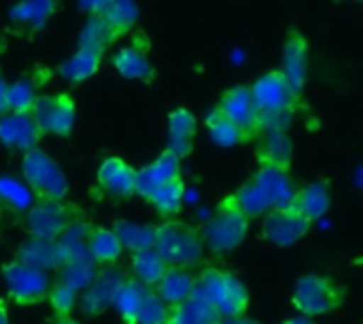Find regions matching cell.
Masks as SVG:
<instances>
[{"label": "cell", "mask_w": 363, "mask_h": 324, "mask_svg": "<svg viewBox=\"0 0 363 324\" xmlns=\"http://www.w3.org/2000/svg\"><path fill=\"white\" fill-rule=\"evenodd\" d=\"M79 206L66 199H34L23 214V229L32 240L55 242L64 231L81 219Z\"/></svg>", "instance_id": "obj_8"}, {"label": "cell", "mask_w": 363, "mask_h": 324, "mask_svg": "<svg viewBox=\"0 0 363 324\" xmlns=\"http://www.w3.org/2000/svg\"><path fill=\"white\" fill-rule=\"evenodd\" d=\"M106 2H108V0H81V6H83L89 15H98V13L104 8Z\"/></svg>", "instance_id": "obj_41"}, {"label": "cell", "mask_w": 363, "mask_h": 324, "mask_svg": "<svg viewBox=\"0 0 363 324\" xmlns=\"http://www.w3.org/2000/svg\"><path fill=\"white\" fill-rule=\"evenodd\" d=\"M166 324H223V318L208 301H204L198 293H191L185 301L168 306Z\"/></svg>", "instance_id": "obj_23"}, {"label": "cell", "mask_w": 363, "mask_h": 324, "mask_svg": "<svg viewBox=\"0 0 363 324\" xmlns=\"http://www.w3.org/2000/svg\"><path fill=\"white\" fill-rule=\"evenodd\" d=\"M281 72L294 87L298 96H302L308 74V38L302 30L289 28L283 47V66Z\"/></svg>", "instance_id": "obj_16"}, {"label": "cell", "mask_w": 363, "mask_h": 324, "mask_svg": "<svg viewBox=\"0 0 363 324\" xmlns=\"http://www.w3.org/2000/svg\"><path fill=\"white\" fill-rule=\"evenodd\" d=\"M296 191L289 172L259 166L253 176L232 193L238 210L251 221L268 214L274 208H285Z\"/></svg>", "instance_id": "obj_1"}, {"label": "cell", "mask_w": 363, "mask_h": 324, "mask_svg": "<svg viewBox=\"0 0 363 324\" xmlns=\"http://www.w3.org/2000/svg\"><path fill=\"white\" fill-rule=\"evenodd\" d=\"M9 112H11V108H9V83L0 72V119Z\"/></svg>", "instance_id": "obj_40"}, {"label": "cell", "mask_w": 363, "mask_h": 324, "mask_svg": "<svg viewBox=\"0 0 363 324\" xmlns=\"http://www.w3.org/2000/svg\"><path fill=\"white\" fill-rule=\"evenodd\" d=\"M204 301H208L221 318L242 316L249 310V291L240 278L221 267H204L196 274V289Z\"/></svg>", "instance_id": "obj_4"}, {"label": "cell", "mask_w": 363, "mask_h": 324, "mask_svg": "<svg viewBox=\"0 0 363 324\" xmlns=\"http://www.w3.org/2000/svg\"><path fill=\"white\" fill-rule=\"evenodd\" d=\"M45 301H49L55 316H72V312L79 303V297L72 289H68L66 284L55 280V282H51Z\"/></svg>", "instance_id": "obj_38"}, {"label": "cell", "mask_w": 363, "mask_h": 324, "mask_svg": "<svg viewBox=\"0 0 363 324\" xmlns=\"http://www.w3.org/2000/svg\"><path fill=\"white\" fill-rule=\"evenodd\" d=\"M100 64H102L100 53H94V51H87V49H77L68 59H64L60 64L57 72L70 85H81L100 70Z\"/></svg>", "instance_id": "obj_28"}, {"label": "cell", "mask_w": 363, "mask_h": 324, "mask_svg": "<svg viewBox=\"0 0 363 324\" xmlns=\"http://www.w3.org/2000/svg\"><path fill=\"white\" fill-rule=\"evenodd\" d=\"M194 289H196V274H194V270L170 267V265H168L166 274L162 276V280L153 287V291L157 293V297L166 306H177V303L185 301L187 297H191Z\"/></svg>", "instance_id": "obj_25"}, {"label": "cell", "mask_w": 363, "mask_h": 324, "mask_svg": "<svg viewBox=\"0 0 363 324\" xmlns=\"http://www.w3.org/2000/svg\"><path fill=\"white\" fill-rule=\"evenodd\" d=\"M128 276L111 265V267H98V274L94 278V282L85 289L83 297L79 299L81 303V310L87 314V316H100L102 312L108 310V306H113V299L121 287V282L125 280Z\"/></svg>", "instance_id": "obj_13"}, {"label": "cell", "mask_w": 363, "mask_h": 324, "mask_svg": "<svg viewBox=\"0 0 363 324\" xmlns=\"http://www.w3.org/2000/svg\"><path fill=\"white\" fill-rule=\"evenodd\" d=\"M45 81L40 76H19L9 83V108L11 112H30L36 98L40 96L38 87Z\"/></svg>", "instance_id": "obj_34"}, {"label": "cell", "mask_w": 363, "mask_h": 324, "mask_svg": "<svg viewBox=\"0 0 363 324\" xmlns=\"http://www.w3.org/2000/svg\"><path fill=\"white\" fill-rule=\"evenodd\" d=\"M311 227L313 225L306 219H302L298 212L285 206L264 214L262 236L274 246H294L311 231Z\"/></svg>", "instance_id": "obj_11"}, {"label": "cell", "mask_w": 363, "mask_h": 324, "mask_svg": "<svg viewBox=\"0 0 363 324\" xmlns=\"http://www.w3.org/2000/svg\"><path fill=\"white\" fill-rule=\"evenodd\" d=\"M283 324H319V323H315V318H306V316H294V318L285 320Z\"/></svg>", "instance_id": "obj_44"}, {"label": "cell", "mask_w": 363, "mask_h": 324, "mask_svg": "<svg viewBox=\"0 0 363 324\" xmlns=\"http://www.w3.org/2000/svg\"><path fill=\"white\" fill-rule=\"evenodd\" d=\"M179 176H181V159L172 151L164 149L151 163L136 170V195L149 202L160 187H164L166 183Z\"/></svg>", "instance_id": "obj_15"}, {"label": "cell", "mask_w": 363, "mask_h": 324, "mask_svg": "<svg viewBox=\"0 0 363 324\" xmlns=\"http://www.w3.org/2000/svg\"><path fill=\"white\" fill-rule=\"evenodd\" d=\"M57 11V0H21L17 2L11 13V25L17 28L19 32H38L45 28V23L51 19V15Z\"/></svg>", "instance_id": "obj_22"}, {"label": "cell", "mask_w": 363, "mask_h": 324, "mask_svg": "<svg viewBox=\"0 0 363 324\" xmlns=\"http://www.w3.org/2000/svg\"><path fill=\"white\" fill-rule=\"evenodd\" d=\"M330 206H332V185L330 180H323V178L296 189L287 204V208L298 212L311 225L321 221L328 214Z\"/></svg>", "instance_id": "obj_17"}, {"label": "cell", "mask_w": 363, "mask_h": 324, "mask_svg": "<svg viewBox=\"0 0 363 324\" xmlns=\"http://www.w3.org/2000/svg\"><path fill=\"white\" fill-rule=\"evenodd\" d=\"M249 233V219L238 210L232 195H225L215 206L213 216L200 229L204 246H208L217 255H225L236 250Z\"/></svg>", "instance_id": "obj_6"}, {"label": "cell", "mask_w": 363, "mask_h": 324, "mask_svg": "<svg viewBox=\"0 0 363 324\" xmlns=\"http://www.w3.org/2000/svg\"><path fill=\"white\" fill-rule=\"evenodd\" d=\"M204 125L208 129L211 140L221 146V149H232V146H240V144H249L251 140H255L253 134H249L245 127H240L236 121H232L219 106H213L206 117H204Z\"/></svg>", "instance_id": "obj_21"}, {"label": "cell", "mask_w": 363, "mask_h": 324, "mask_svg": "<svg viewBox=\"0 0 363 324\" xmlns=\"http://www.w3.org/2000/svg\"><path fill=\"white\" fill-rule=\"evenodd\" d=\"M87 253L98 267H111L119 263L123 255V246L113 229L98 225V227H89L87 231Z\"/></svg>", "instance_id": "obj_24"}, {"label": "cell", "mask_w": 363, "mask_h": 324, "mask_svg": "<svg viewBox=\"0 0 363 324\" xmlns=\"http://www.w3.org/2000/svg\"><path fill=\"white\" fill-rule=\"evenodd\" d=\"M4 51H6V40H4V38H0V55H2Z\"/></svg>", "instance_id": "obj_46"}, {"label": "cell", "mask_w": 363, "mask_h": 324, "mask_svg": "<svg viewBox=\"0 0 363 324\" xmlns=\"http://www.w3.org/2000/svg\"><path fill=\"white\" fill-rule=\"evenodd\" d=\"M0 324H11V320H9V303H6V299H0Z\"/></svg>", "instance_id": "obj_43"}, {"label": "cell", "mask_w": 363, "mask_h": 324, "mask_svg": "<svg viewBox=\"0 0 363 324\" xmlns=\"http://www.w3.org/2000/svg\"><path fill=\"white\" fill-rule=\"evenodd\" d=\"M183 199H185V180H183V176H179V178L166 183L164 187H160L151 195L149 204L155 208V212L164 221H168V219H177V214L183 208Z\"/></svg>", "instance_id": "obj_32"}, {"label": "cell", "mask_w": 363, "mask_h": 324, "mask_svg": "<svg viewBox=\"0 0 363 324\" xmlns=\"http://www.w3.org/2000/svg\"><path fill=\"white\" fill-rule=\"evenodd\" d=\"M32 202L34 195L21 180L13 176H0V208L15 214H26Z\"/></svg>", "instance_id": "obj_36"}, {"label": "cell", "mask_w": 363, "mask_h": 324, "mask_svg": "<svg viewBox=\"0 0 363 324\" xmlns=\"http://www.w3.org/2000/svg\"><path fill=\"white\" fill-rule=\"evenodd\" d=\"M223 324H262V323H257L255 318H249L247 314H242V316H234V318H223Z\"/></svg>", "instance_id": "obj_42"}, {"label": "cell", "mask_w": 363, "mask_h": 324, "mask_svg": "<svg viewBox=\"0 0 363 324\" xmlns=\"http://www.w3.org/2000/svg\"><path fill=\"white\" fill-rule=\"evenodd\" d=\"M113 66H115V70H117L119 76L130 79V81L151 83V81H155V76H157V72H155L153 64L149 62L147 53L140 51V49L134 47V45L119 49V51L113 55Z\"/></svg>", "instance_id": "obj_26"}, {"label": "cell", "mask_w": 363, "mask_h": 324, "mask_svg": "<svg viewBox=\"0 0 363 324\" xmlns=\"http://www.w3.org/2000/svg\"><path fill=\"white\" fill-rule=\"evenodd\" d=\"M347 301V291L334 278L325 274H308L296 282L291 306L300 316L319 318L342 308Z\"/></svg>", "instance_id": "obj_5"}, {"label": "cell", "mask_w": 363, "mask_h": 324, "mask_svg": "<svg viewBox=\"0 0 363 324\" xmlns=\"http://www.w3.org/2000/svg\"><path fill=\"white\" fill-rule=\"evenodd\" d=\"M166 318H168V306L157 297L153 289H149L140 303L136 324H166Z\"/></svg>", "instance_id": "obj_39"}, {"label": "cell", "mask_w": 363, "mask_h": 324, "mask_svg": "<svg viewBox=\"0 0 363 324\" xmlns=\"http://www.w3.org/2000/svg\"><path fill=\"white\" fill-rule=\"evenodd\" d=\"M98 17L108 25V30L119 40L125 36L138 21V4L134 0H108Z\"/></svg>", "instance_id": "obj_29"}, {"label": "cell", "mask_w": 363, "mask_h": 324, "mask_svg": "<svg viewBox=\"0 0 363 324\" xmlns=\"http://www.w3.org/2000/svg\"><path fill=\"white\" fill-rule=\"evenodd\" d=\"M15 259L30 265V267H34V270H40V272L62 267V257H60L57 244L55 242H45V240H32L30 238L28 242H23L17 248Z\"/></svg>", "instance_id": "obj_27"}, {"label": "cell", "mask_w": 363, "mask_h": 324, "mask_svg": "<svg viewBox=\"0 0 363 324\" xmlns=\"http://www.w3.org/2000/svg\"><path fill=\"white\" fill-rule=\"evenodd\" d=\"M21 176L34 199H66L68 195L64 170L40 146L21 155Z\"/></svg>", "instance_id": "obj_7"}, {"label": "cell", "mask_w": 363, "mask_h": 324, "mask_svg": "<svg viewBox=\"0 0 363 324\" xmlns=\"http://www.w3.org/2000/svg\"><path fill=\"white\" fill-rule=\"evenodd\" d=\"M130 267H132L134 278L140 284L153 289L166 274L168 263L160 257V253L155 248H145L138 253H130Z\"/></svg>", "instance_id": "obj_30"}, {"label": "cell", "mask_w": 363, "mask_h": 324, "mask_svg": "<svg viewBox=\"0 0 363 324\" xmlns=\"http://www.w3.org/2000/svg\"><path fill=\"white\" fill-rule=\"evenodd\" d=\"M257 138L259 142L255 149V157L259 166L289 172L294 161V142L287 132H262Z\"/></svg>", "instance_id": "obj_20"}, {"label": "cell", "mask_w": 363, "mask_h": 324, "mask_svg": "<svg viewBox=\"0 0 363 324\" xmlns=\"http://www.w3.org/2000/svg\"><path fill=\"white\" fill-rule=\"evenodd\" d=\"M43 134L32 112H9L0 119V144L13 153H28L38 149Z\"/></svg>", "instance_id": "obj_12"}, {"label": "cell", "mask_w": 363, "mask_h": 324, "mask_svg": "<svg viewBox=\"0 0 363 324\" xmlns=\"http://www.w3.org/2000/svg\"><path fill=\"white\" fill-rule=\"evenodd\" d=\"M96 274H98V265L91 259L70 261L57 270V282H62L68 289H72L74 293H79V291H85L94 282Z\"/></svg>", "instance_id": "obj_37"}, {"label": "cell", "mask_w": 363, "mask_h": 324, "mask_svg": "<svg viewBox=\"0 0 363 324\" xmlns=\"http://www.w3.org/2000/svg\"><path fill=\"white\" fill-rule=\"evenodd\" d=\"M117 38L115 34L108 30V25L98 17V15H89L81 28V34H79V49H87V51H94V53H100L104 55L106 49L111 45H115Z\"/></svg>", "instance_id": "obj_33"}, {"label": "cell", "mask_w": 363, "mask_h": 324, "mask_svg": "<svg viewBox=\"0 0 363 324\" xmlns=\"http://www.w3.org/2000/svg\"><path fill=\"white\" fill-rule=\"evenodd\" d=\"M0 278L6 289L9 301H13L15 306H23V308L43 303L51 287V278L47 272L34 270L17 259L0 267Z\"/></svg>", "instance_id": "obj_9"}, {"label": "cell", "mask_w": 363, "mask_h": 324, "mask_svg": "<svg viewBox=\"0 0 363 324\" xmlns=\"http://www.w3.org/2000/svg\"><path fill=\"white\" fill-rule=\"evenodd\" d=\"M153 248L170 267L194 270L204 259V242L200 229L179 219H168L155 225Z\"/></svg>", "instance_id": "obj_3"}, {"label": "cell", "mask_w": 363, "mask_h": 324, "mask_svg": "<svg viewBox=\"0 0 363 324\" xmlns=\"http://www.w3.org/2000/svg\"><path fill=\"white\" fill-rule=\"evenodd\" d=\"M30 112H32L43 136L68 138L74 129L77 104L68 91L40 93Z\"/></svg>", "instance_id": "obj_10"}, {"label": "cell", "mask_w": 363, "mask_h": 324, "mask_svg": "<svg viewBox=\"0 0 363 324\" xmlns=\"http://www.w3.org/2000/svg\"><path fill=\"white\" fill-rule=\"evenodd\" d=\"M217 106L232 121H236L240 127H245L255 138L262 134L259 119H257V110H255V102H253V96H251V87L249 85H232V87H228L221 93Z\"/></svg>", "instance_id": "obj_18"}, {"label": "cell", "mask_w": 363, "mask_h": 324, "mask_svg": "<svg viewBox=\"0 0 363 324\" xmlns=\"http://www.w3.org/2000/svg\"><path fill=\"white\" fill-rule=\"evenodd\" d=\"M149 287L140 284L136 278H125L113 299V308L117 310L119 318L123 324H136V316L140 310V303L147 295Z\"/></svg>", "instance_id": "obj_31"}, {"label": "cell", "mask_w": 363, "mask_h": 324, "mask_svg": "<svg viewBox=\"0 0 363 324\" xmlns=\"http://www.w3.org/2000/svg\"><path fill=\"white\" fill-rule=\"evenodd\" d=\"M98 187L117 199H130L136 195V168L125 159L111 155L104 157L96 172Z\"/></svg>", "instance_id": "obj_14"}, {"label": "cell", "mask_w": 363, "mask_h": 324, "mask_svg": "<svg viewBox=\"0 0 363 324\" xmlns=\"http://www.w3.org/2000/svg\"><path fill=\"white\" fill-rule=\"evenodd\" d=\"M251 96L255 102L257 119H259V129L262 132H285L291 117L298 110L300 98L281 68L268 70L266 74L257 76L253 81Z\"/></svg>", "instance_id": "obj_2"}, {"label": "cell", "mask_w": 363, "mask_h": 324, "mask_svg": "<svg viewBox=\"0 0 363 324\" xmlns=\"http://www.w3.org/2000/svg\"><path fill=\"white\" fill-rule=\"evenodd\" d=\"M168 127V151H172L181 161L194 153V142L198 134V123L196 117L191 115L189 108H172L166 119Z\"/></svg>", "instance_id": "obj_19"}, {"label": "cell", "mask_w": 363, "mask_h": 324, "mask_svg": "<svg viewBox=\"0 0 363 324\" xmlns=\"http://www.w3.org/2000/svg\"><path fill=\"white\" fill-rule=\"evenodd\" d=\"M53 324H81V323H77L72 316H55Z\"/></svg>", "instance_id": "obj_45"}, {"label": "cell", "mask_w": 363, "mask_h": 324, "mask_svg": "<svg viewBox=\"0 0 363 324\" xmlns=\"http://www.w3.org/2000/svg\"><path fill=\"white\" fill-rule=\"evenodd\" d=\"M111 229L119 238L123 250L138 253V250H145V248H153L155 225H134V223H128V221H117Z\"/></svg>", "instance_id": "obj_35"}]
</instances>
